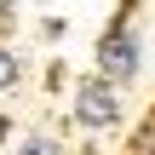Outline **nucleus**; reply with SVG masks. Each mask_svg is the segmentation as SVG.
Returning <instances> with one entry per match:
<instances>
[{"label":"nucleus","instance_id":"nucleus-1","mask_svg":"<svg viewBox=\"0 0 155 155\" xmlns=\"http://www.w3.org/2000/svg\"><path fill=\"white\" fill-rule=\"evenodd\" d=\"M115 115H121V98H115V81L109 75H92V81L75 86V121L81 127L104 132V127H115Z\"/></svg>","mask_w":155,"mask_h":155},{"label":"nucleus","instance_id":"nucleus-2","mask_svg":"<svg viewBox=\"0 0 155 155\" xmlns=\"http://www.w3.org/2000/svg\"><path fill=\"white\" fill-rule=\"evenodd\" d=\"M138 69V40L127 35V12L109 23V35L98 40V75H109V81H127Z\"/></svg>","mask_w":155,"mask_h":155},{"label":"nucleus","instance_id":"nucleus-3","mask_svg":"<svg viewBox=\"0 0 155 155\" xmlns=\"http://www.w3.org/2000/svg\"><path fill=\"white\" fill-rule=\"evenodd\" d=\"M17 75H23V63H17V58L0 46V92H12V86H17Z\"/></svg>","mask_w":155,"mask_h":155},{"label":"nucleus","instance_id":"nucleus-4","mask_svg":"<svg viewBox=\"0 0 155 155\" xmlns=\"http://www.w3.org/2000/svg\"><path fill=\"white\" fill-rule=\"evenodd\" d=\"M17 155H58V138H23Z\"/></svg>","mask_w":155,"mask_h":155},{"label":"nucleus","instance_id":"nucleus-5","mask_svg":"<svg viewBox=\"0 0 155 155\" xmlns=\"http://www.w3.org/2000/svg\"><path fill=\"white\" fill-rule=\"evenodd\" d=\"M132 155H155V121H150V127H138V138H132Z\"/></svg>","mask_w":155,"mask_h":155},{"label":"nucleus","instance_id":"nucleus-6","mask_svg":"<svg viewBox=\"0 0 155 155\" xmlns=\"http://www.w3.org/2000/svg\"><path fill=\"white\" fill-rule=\"evenodd\" d=\"M12 12H17V0H0V17H12Z\"/></svg>","mask_w":155,"mask_h":155},{"label":"nucleus","instance_id":"nucleus-7","mask_svg":"<svg viewBox=\"0 0 155 155\" xmlns=\"http://www.w3.org/2000/svg\"><path fill=\"white\" fill-rule=\"evenodd\" d=\"M0 144H6V121H0Z\"/></svg>","mask_w":155,"mask_h":155}]
</instances>
